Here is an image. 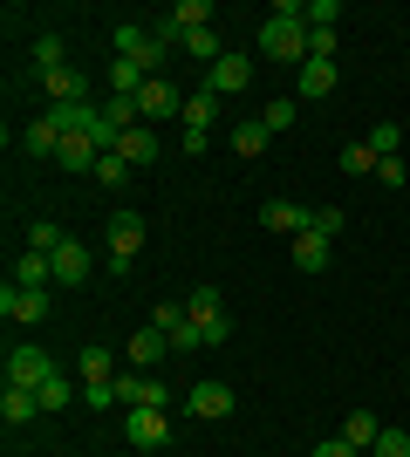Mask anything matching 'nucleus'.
Here are the masks:
<instances>
[{"instance_id": "nucleus-6", "label": "nucleus", "mask_w": 410, "mask_h": 457, "mask_svg": "<svg viewBox=\"0 0 410 457\" xmlns=\"http://www.w3.org/2000/svg\"><path fill=\"white\" fill-rule=\"evenodd\" d=\"M260 226H267V232H288V239H301V232H314V212H308V205H294V198H267V205H260Z\"/></svg>"}, {"instance_id": "nucleus-43", "label": "nucleus", "mask_w": 410, "mask_h": 457, "mask_svg": "<svg viewBox=\"0 0 410 457\" xmlns=\"http://www.w3.org/2000/svg\"><path fill=\"white\" fill-rule=\"evenodd\" d=\"M314 232H322V239H335V232H342V212L322 205V212H314Z\"/></svg>"}, {"instance_id": "nucleus-45", "label": "nucleus", "mask_w": 410, "mask_h": 457, "mask_svg": "<svg viewBox=\"0 0 410 457\" xmlns=\"http://www.w3.org/2000/svg\"><path fill=\"white\" fill-rule=\"evenodd\" d=\"M376 185H404V157H383V164H376Z\"/></svg>"}, {"instance_id": "nucleus-39", "label": "nucleus", "mask_w": 410, "mask_h": 457, "mask_svg": "<svg viewBox=\"0 0 410 457\" xmlns=\"http://www.w3.org/2000/svg\"><path fill=\"white\" fill-rule=\"evenodd\" d=\"M308 55H329L335 62V28H314V21H308Z\"/></svg>"}, {"instance_id": "nucleus-24", "label": "nucleus", "mask_w": 410, "mask_h": 457, "mask_svg": "<svg viewBox=\"0 0 410 457\" xmlns=\"http://www.w3.org/2000/svg\"><path fill=\"white\" fill-rule=\"evenodd\" d=\"M267 123H260V116H254V123H233V157H260V151H267Z\"/></svg>"}, {"instance_id": "nucleus-38", "label": "nucleus", "mask_w": 410, "mask_h": 457, "mask_svg": "<svg viewBox=\"0 0 410 457\" xmlns=\"http://www.w3.org/2000/svg\"><path fill=\"white\" fill-rule=\"evenodd\" d=\"M82 403H89V410H110V403H117V382H82Z\"/></svg>"}, {"instance_id": "nucleus-25", "label": "nucleus", "mask_w": 410, "mask_h": 457, "mask_svg": "<svg viewBox=\"0 0 410 457\" xmlns=\"http://www.w3.org/2000/svg\"><path fill=\"white\" fill-rule=\"evenodd\" d=\"M178 116H185V130H213L219 96H205V89H198V96H185V110H178Z\"/></svg>"}, {"instance_id": "nucleus-5", "label": "nucleus", "mask_w": 410, "mask_h": 457, "mask_svg": "<svg viewBox=\"0 0 410 457\" xmlns=\"http://www.w3.org/2000/svg\"><path fill=\"white\" fill-rule=\"evenodd\" d=\"M48 376H55V362L41 348H7V389H41Z\"/></svg>"}, {"instance_id": "nucleus-10", "label": "nucleus", "mask_w": 410, "mask_h": 457, "mask_svg": "<svg viewBox=\"0 0 410 457\" xmlns=\"http://www.w3.org/2000/svg\"><path fill=\"white\" fill-rule=\"evenodd\" d=\"M137 110H144V123H164V116H178L185 103H178V89L164 76H151L144 89H137Z\"/></svg>"}, {"instance_id": "nucleus-3", "label": "nucleus", "mask_w": 410, "mask_h": 457, "mask_svg": "<svg viewBox=\"0 0 410 457\" xmlns=\"http://www.w3.org/2000/svg\"><path fill=\"white\" fill-rule=\"evenodd\" d=\"M254 82V55H239V48H226V55L205 69V96H239Z\"/></svg>"}, {"instance_id": "nucleus-27", "label": "nucleus", "mask_w": 410, "mask_h": 457, "mask_svg": "<svg viewBox=\"0 0 410 457\" xmlns=\"http://www.w3.org/2000/svg\"><path fill=\"white\" fill-rule=\"evenodd\" d=\"M172 21L185 28V35H198V28H213V0H178Z\"/></svg>"}, {"instance_id": "nucleus-17", "label": "nucleus", "mask_w": 410, "mask_h": 457, "mask_svg": "<svg viewBox=\"0 0 410 457\" xmlns=\"http://www.w3.org/2000/svg\"><path fill=\"white\" fill-rule=\"evenodd\" d=\"M41 89H48V103H89V82H82L69 62H62V69H48V76H41Z\"/></svg>"}, {"instance_id": "nucleus-23", "label": "nucleus", "mask_w": 410, "mask_h": 457, "mask_svg": "<svg viewBox=\"0 0 410 457\" xmlns=\"http://www.w3.org/2000/svg\"><path fill=\"white\" fill-rule=\"evenodd\" d=\"M103 116H110V130H117V144H123V130H137V123H144V110H137V96H110V103H103Z\"/></svg>"}, {"instance_id": "nucleus-20", "label": "nucleus", "mask_w": 410, "mask_h": 457, "mask_svg": "<svg viewBox=\"0 0 410 457\" xmlns=\"http://www.w3.org/2000/svg\"><path fill=\"white\" fill-rule=\"evenodd\" d=\"M185 314H192V321H219V314H226V294H219V287H192V294H185Z\"/></svg>"}, {"instance_id": "nucleus-14", "label": "nucleus", "mask_w": 410, "mask_h": 457, "mask_svg": "<svg viewBox=\"0 0 410 457\" xmlns=\"http://www.w3.org/2000/svg\"><path fill=\"white\" fill-rule=\"evenodd\" d=\"M14 287H35V294H48V287H55V260H48V253H35V246H21Z\"/></svg>"}, {"instance_id": "nucleus-40", "label": "nucleus", "mask_w": 410, "mask_h": 457, "mask_svg": "<svg viewBox=\"0 0 410 457\" xmlns=\"http://www.w3.org/2000/svg\"><path fill=\"white\" fill-rule=\"evenodd\" d=\"M308 457H363V451H356V444L349 437H322V444H314V451Z\"/></svg>"}, {"instance_id": "nucleus-22", "label": "nucleus", "mask_w": 410, "mask_h": 457, "mask_svg": "<svg viewBox=\"0 0 410 457\" xmlns=\"http://www.w3.org/2000/svg\"><path fill=\"white\" fill-rule=\"evenodd\" d=\"M41 403H35V389H7V396H0V423H7V430H21V423L35 417Z\"/></svg>"}, {"instance_id": "nucleus-41", "label": "nucleus", "mask_w": 410, "mask_h": 457, "mask_svg": "<svg viewBox=\"0 0 410 457\" xmlns=\"http://www.w3.org/2000/svg\"><path fill=\"white\" fill-rule=\"evenodd\" d=\"M308 21H314V28H335V21H342V7H335V0H308Z\"/></svg>"}, {"instance_id": "nucleus-9", "label": "nucleus", "mask_w": 410, "mask_h": 457, "mask_svg": "<svg viewBox=\"0 0 410 457\" xmlns=\"http://www.w3.org/2000/svg\"><path fill=\"white\" fill-rule=\"evenodd\" d=\"M96 157H103V144H96V137H62L55 164H62L69 178H96Z\"/></svg>"}, {"instance_id": "nucleus-19", "label": "nucleus", "mask_w": 410, "mask_h": 457, "mask_svg": "<svg viewBox=\"0 0 410 457\" xmlns=\"http://www.w3.org/2000/svg\"><path fill=\"white\" fill-rule=\"evenodd\" d=\"M123 164H157V130H144V123H137V130H123Z\"/></svg>"}, {"instance_id": "nucleus-21", "label": "nucleus", "mask_w": 410, "mask_h": 457, "mask_svg": "<svg viewBox=\"0 0 410 457\" xmlns=\"http://www.w3.org/2000/svg\"><path fill=\"white\" fill-rule=\"evenodd\" d=\"M117 348H82V382H117Z\"/></svg>"}, {"instance_id": "nucleus-26", "label": "nucleus", "mask_w": 410, "mask_h": 457, "mask_svg": "<svg viewBox=\"0 0 410 457\" xmlns=\"http://www.w3.org/2000/svg\"><path fill=\"white\" fill-rule=\"evenodd\" d=\"M185 55H192V62H205V69H213V62L226 55V41H219V28H198V35H185Z\"/></svg>"}, {"instance_id": "nucleus-42", "label": "nucleus", "mask_w": 410, "mask_h": 457, "mask_svg": "<svg viewBox=\"0 0 410 457\" xmlns=\"http://www.w3.org/2000/svg\"><path fill=\"white\" fill-rule=\"evenodd\" d=\"M198 328H205V348H226V342H233V321H226V314H219V321H198Z\"/></svg>"}, {"instance_id": "nucleus-8", "label": "nucleus", "mask_w": 410, "mask_h": 457, "mask_svg": "<svg viewBox=\"0 0 410 457\" xmlns=\"http://www.w3.org/2000/svg\"><path fill=\"white\" fill-rule=\"evenodd\" d=\"M0 314H7V321H21V328H35L41 314H48V294H35V287H14V280H7V294H0Z\"/></svg>"}, {"instance_id": "nucleus-34", "label": "nucleus", "mask_w": 410, "mask_h": 457, "mask_svg": "<svg viewBox=\"0 0 410 457\" xmlns=\"http://www.w3.org/2000/svg\"><path fill=\"white\" fill-rule=\"evenodd\" d=\"M260 123H267V130H294V103H288V96H273L267 110H260Z\"/></svg>"}, {"instance_id": "nucleus-11", "label": "nucleus", "mask_w": 410, "mask_h": 457, "mask_svg": "<svg viewBox=\"0 0 410 457\" xmlns=\"http://www.w3.org/2000/svg\"><path fill=\"white\" fill-rule=\"evenodd\" d=\"M48 260H55V287H82L89 280V246H82V239H62Z\"/></svg>"}, {"instance_id": "nucleus-31", "label": "nucleus", "mask_w": 410, "mask_h": 457, "mask_svg": "<svg viewBox=\"0 0 410 457\" xmlns=\"http://www.w3.org/2000/svg\"><path fill=\"white\" fill-rule=\"evenodd\" d=\"M35 403H41V410H69V376L55 369V376H48V382L35 389Z\"/></svg>"}, {"instance_id": "nucleus-37", "label": "nucleus", "mask_w": 410, "mask_h": 457, "mask_svg": "<svg viewBox=\"0 0 410 457\" xmlns=\"http://www.w3.org/2000/svg\"><path fill=\"white\" fill-rule=\"evenodd\" d=\"M370 457H410V437L404 430H383V437L370 444Z\"/></svg>"}, {"instance_id": "nucleus-30", "label": "nucleus", "mask_w": 410, "mask_h": 457, "mask_svg": "<svg viewBox=\"0 0 410 457\" xmlns=\"http://www.w3.org/2000/svg\"><path fill=\"white\" fill-rule=\"evenodd\" d=\"M192 348H205V328H198L192 314H185V321L172 328V355H192Z\"/></svg>"}, {"instance_id": "nucleus-28", "label": "nucleus", "mask_w": 410, "mask_h": 457, "mask_svg": "<svg viewBox=\"0 0 410 457\" xmlns=\"http://www.w3.org/2000/svg\"><path fill=\"white\" fill-rule=\"evenodd\" d=\"M376 164H383V157H376L370 144H342V171L349 178H376Z\"/></svg>"}, {"instance_id": "nucleus-36", "label": "nucleus", "mask_w": 410, "mask_h": 457, "mask_svg": "<svg viewBox=\"0 0 410 457\" xmlns=\"http://www.w3.org/2000/svg\"><path fill=\"white\" fill-rule=\"evenodd\" d=\"M123 171H130V164H123V151H103V157H96V185H123Z\"/></svg>"}, {"instance_id": "nucleus-2", "label": "nucleus", "mask_w": 410, "mask_h": 457, "mask_svg": "<svg viewBox=\"0 0 410 457\" xmlns=\"http://www.w3.org/2000/svg\"><path fill=\"white\" fill-rule=\"evenodd\" d=\"M110 48H117V62H137V69H151V76H164V41H157V28H144V21H117V35H110Z\"/></svg>"}, {"instance_id": "nucleus-13", "label": "nucleus", "mask_w": 410, "mask_h": 457, "mask_svg": "<svg viewBox=\"0 0 410 457\" xmlns=\"http://www.w3.org/2000/svg\"><path fill=\"white\" fill-rule=\"evenodd\" d=\"M185 410L205 417V423H219V417H233V389H226V382H198L192 396H185Z\"/></svg>"}, {"instance_id": "nucleus-12", "label": "nucleus", "mask_w": 410, "mask_h": 457, "mask_svg": "<svg viewBox=\"0 0 410 457\" xmlns=\"http://www.w3.org/2000/svg\"><path fill=\"white\" fill-rule=\"evenodd\" d=\"M123 355H130V362L144 369V376H151V369L164 362V355H172V335H164V328H137V335H130V348H123Z\"/></svg>"}, {"instance_id": "nucleus-1", "label": "nucleus", "mask_w": 410, "mask_h": 457, "mask_svg": "<svg viewBox=\"0 0 410 457\" xmlns=\"http://www.w3.org/2000/svg\"><path fill=\"white\" fill-rule=\"evenodd\" d=\"M260 55L288 62V69L308 62V7H301V0H280V7L260 21Z\"/></svg>"}, {"instance_id": "nucleus-15", "label": "nucleus", "mask_w": 410, "mask_h": 457, "mask_svg": "<svg viewBox=\"0 0 410 457\" xmlns=\"http://www.w3.org/2000/svg\"><path fill=\"white\" fill-rule=\"evenodd\" d=\"M288 260H294V273H329V239L301 232V239H288Z\"/></svg>"}, {"instance_id": "nucleus-7", "label": "nucleus", "mask_w": 410, "mask_h": 457, "mask_svg": "<svg viewBox=\"0 0 410 457\" xmlns=\"http://www.w3.org/2000/svg\"><path fill=\"white\" fill-rule=\"evenodd\" d=\"M137 246H144V219H137V212H117V219H110V260H117V273L137 260Z\"/></svg>"}, {"instance_id": "nucleus-18", "label": "nucleus", "mask_w": 410, "mask_h": 457, "mask_svg": "<svg viewBox=\"0 0 410 457\" xmlns=\"http://www.w3.org/2000/svg\"><path fill=\"white\" fill-rule=\"evenodd\" d=\"M342 437H349L356 451L370 457V444L383 437V423H376V410H349V417H342Z\"/></svg>"}, {"instance_id": "nucleus-33", "label": "nucleus", "mask_w": 410, "mask_h": 457, "mask_svg": "<svg viewBox=\"0 0 410 457\" xmlns=\"http://www.w3.org/2000/svg\"><path fill=\"white\" fill-rule=\"evenodd\" d=\"M137 410H172V389L157 376H144V389H137Z\"/></svg>"}, {"instance_id": "nucleus-44", "label": "nucleus", "mask_w": 410, "mask_h": 457, "mask_svg": "<svg viewBox=\"0 0 410 457\" xmlns=\"http://www.w3.org/2000/svg\"><path fill=\"white\" fill-rule=\"evenodd\" d=\"M178 321H185V307H178V301H164V307H157V314H151V328H164V335H172Z\"/></svg>"}, {"instance_id": "nucleus-29", "label": "nucleus", "mask_w": 410, "mask_h": 457, "mask_svg": "<svg viewBox=\"0 0 410 457\" xmlns=\"http://www.w3.org/2000/svg\"><path fill=\"white\" fill-rule=\"evenodd\" d=\"M21 246H35V253H55V246H62V226H55V219H35Z\"/></svg>"}, {"instance_id": "nucleus-16", "label": "nucleus", "mask_w": 410, "mask_h": 457, "mask_svg": "<svg viewBox=\"0 0 410 457\" xmlns=\"http://www.w3.org/2000/svg\"><path fill=\"white\" fill-rule=\"evenodd\" d=\"M294 89L308 96V103H314V96H329V89H335V62H329V55H308L301 69H294Z\"/></svg>"}, {"instance_id": "nucleus-32", "label": "nucleus", "mask_w": 410, "mask_h": 457, "mask_svg": "<svg viewBox=\"0 0 410 457\" xmlns=\"http://www.w3.org/2000/svg\"><path fill=\"white\" fill-rule=\"evenodd\" d=\"M28 55H35L41 76H48V69H62V35H35V48H28Z\"/></svg>"}, {"instance_id": "nucleus-4", "label": "nucleus", "mask_w": 410, "mask_h": 457, "mask_svg": "<svg viewBox=\"0 0 410 457\" xmlns=\"http://www.w3.org/2000/svg\"><path fill=\"white\" fill-rule=\"evenodd\" d=\"M123 437H130L137 451H164V437H172V410H123Z\"/></svg>"}, {"instance_id": "nucleus-35", "label": "nucleus", "mask_w": 410, "mask_h": 457, "mask_svg": "<svg viewBox=\"0 0 410 457\" xmlns=\"http://www.w3.org/2000/svg\"><path fill=\"white\" fill-rule=\"evenodd\" d=\"M397 137H404V130H397V123H376V130L363 137V144H370L376 157H397Z\"/></svg>"}]
</instances>
